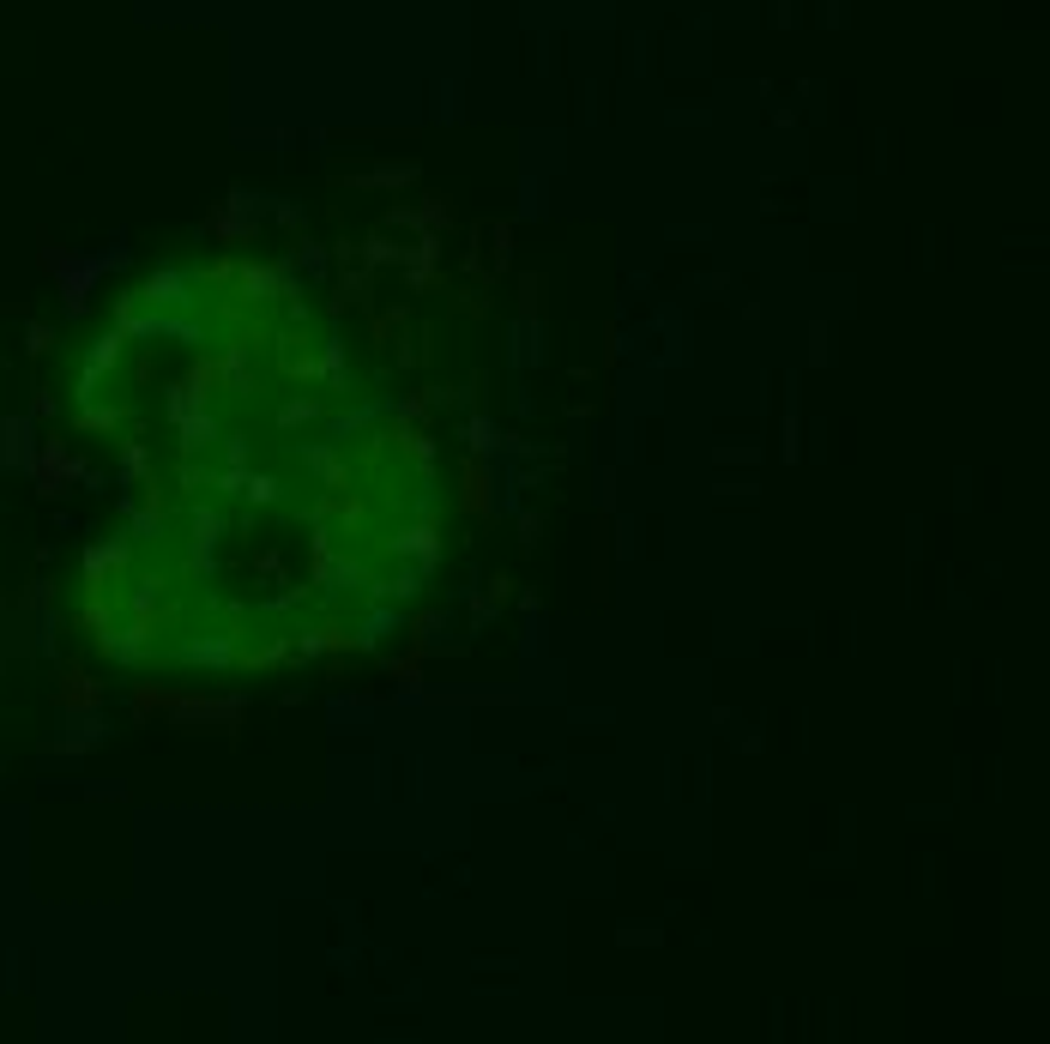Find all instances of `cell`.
Here are the masks:
<instances>
[{
	"instance_id": "6da1fadb",
	"label": "cell",
	"mask_w": 1050,
	"mask_h": 1044,
	"mask_svg": "<svg viewBox=\"0 0 1050 1044\" xmlns=\"http://www.w3.org/2000/svg\"><path fill=\"white\" fill-rule=\"evenodd\" d=\"M139 302H151V308H188V302H194V272H188V266H157V272L145 278Z\"/></svg>"
},
{
	"instance_id": "7a4b0ae2",
	"label": "cell",
	"mask_w": 1050,
	"mask_h": 1044,
	"mask_svg": "<svg viewBox=\"0 0 1050 1044\" xmlns=\"http://www.w3.org/2000/svg\"><path fill=\"white\" fill-rule=\"evenodd\" d=\"M49 260H55V272L67 278V308H85V296H91L97 272L109 266V260H73V254H49Z\"/></svg>"
},
{
	"instance_id": "3957f363",
	"label": "cell",
	"mask_w": 1050,
	"mask_h": 1044,
	"mask_svg": "<svg viewBox=\"0 0 1050 1044\" xmlns=\"http://www.w3.org/2000/svg\"><path fill=\"white\" fill-rule=\"evenodd\" d=\"M206 393H212V369H194V375H188L182 387H175V393H169V417H175V423H182L188 411H206Z\"/></svg>"
},
{
	"instance_id": "277c9868",
	"label": "cell",
	"mask_w": 1050,
	"mask_h": 1044,
	"mask_svg": "<svg viewBox=\"0 0 1050 1044\" xmlns=\"http://www.w3.org/2000/svg\"><path fill=\"white\" fill-rule=\"evenodd\" d=\"M393 550H399V556H411V562H417L423 574H429V568L441 562V544H435V532H429V526H405V532L393 538Z\"/></svg>"
},
{
	"instance_id": "5b68a950",
	"label": "cell",
	"mask_w": 1050,
	"mask_h": 1044,
	"mask_svg": "<svg viewBox=\"0 0 1050 1044\" xmlns=\"http://www.w3.org/2000/svg\"><path fill=\"white\" fill-rule=\"evenodd\" d=\"M0 459L31 465V423H0Z\"/></svg>"
},
{
	"instance_id": "8992f818",
	"label": "cell",
	"mask_w": 1050,
	"mask_h": 1044,
	"mask_svg": "<svg viewBox=\"0 0 1050 1044\" xmlns=\"http://www.w3.org/2000/svg\"><path fill=\"white\" fill-rule=\"evenodd\" d=\"M182 658H188V664H230V658H236V640H230V634H212V640L182 646Z\"/></svg>"
},
{
	"instance_id": "52a82bcc",
	"label": "cell",
	"mask_w": 1050,
	"mask_h": 1044,
	"mask_svg": "<svg viewBox=\"0 0 1050 1044\" xmlns=\"http://www.w3.org/2000/svg\"><path fill=\"white\" fill-rule=\"evenodd\" d=\"M175 429H182V447H188V453H200V447H212V441H218V423H212L206 411H188Z\"/></svg>"
},
{
	"instance_id": "ba28073f",
	"label": "cell",
	"mask_w": 1050,
	"mask_h": 1044,
	"mask_svg": "<svg viewBox=\"0 0 1050 1044\" xmlns=\"http://www.w3.org/2000/svg\"><path fill=\"white\" fill-rule=\"evenodd\" d=\"M121 556H127V544H97V550L85 556V580H91V586H103V574H109V568H121Z\"/></svg>"
},
{
	"instance_id": "9c48e42d",
	"label": "cell",
	"mask_w": 1050,
	"mask_h": 1044,
	"mask_svg": "<svg viewBox=\"0 0 1050 1044\" xmlns=\"http://www.w3.org/2000/svg\"><path fill=\"white\" fill-rule=\"evenodd\" d=\"M224 381H230V393H254V381H248V344H236V351L224 357Z\"/></svg>"
},
{
	"instance_id": "30bf717a",
	"label": "cell",
	"mask_w": 1050,
	"mask_h": 1044,
	"mask_svg": "<svg viewBox=\"0 0 1050 1044\" xmlns=\"http://www.w3.org/2000/svg\"><path fill=\"white\" fill-rule=\"evenodd\" d=\"M302 459L314 465V477H320V483H344V471H338V459H332L326 447H302Z\"/></svg>"
},
{
	"instance_id": "8fae6325",
	"label": "cell",
	"mask_w": 1050,
	"mask_h": 1044,
	"mask_svg": "<svg viewBox=\"0 0 1050 1044\" xmlns=\"http://www.w3.org/2000/svg\"><path fill=\"white\" fill-rule=\"evenodd\" d=\"M314 411H320L314 399H296V405H284V411H278V423H284V429H296V423H308Z\"/></svg>"
},
{
	"instance_id": "7c38bea8",
	"label": "cell",
	"mask_w": 1050,
	"mask_h": 1044,
	"mask_svg": "<svg viewBox=\"0 0 1050 1044\" xmlns=\"http://www.w3.org/2000/svg\"><path fill=\"white\" fill-rule=\"evenodd\" d=\"M326 646H332V634H320V628H314V634H302V640H296V652H302V658H320V652H326Z\"/></svg>"
}]
</instances>
